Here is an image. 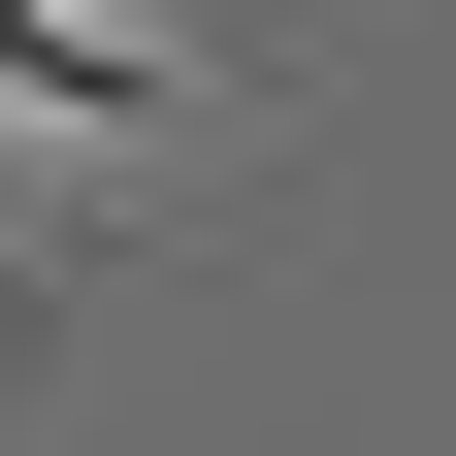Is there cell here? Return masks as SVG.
<instances>
[{
    "instance_id": "6da1fadb",
    "label": "cell",
    "mask_w": 456,
    "mask_h": 456,
    "mask_svg": "<svg viewBox=\"0 0 456 456\" xmlns=\"http://www.w3.org/2000/svg\"><path fill=\"white\" fill-rule=\"evenodd\" d=\"M0 98H33V131H196V66L98 33V0H0Z\"/></svg>"
}]
</instances>
